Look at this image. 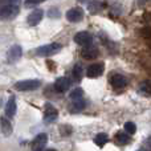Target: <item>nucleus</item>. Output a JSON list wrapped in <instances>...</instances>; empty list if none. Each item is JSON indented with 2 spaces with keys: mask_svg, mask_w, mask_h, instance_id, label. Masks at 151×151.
<instances>
[{
  "mask_svg": "<svg viewBox=\"0 0 151 151\" xmlns=\"http://www.w3.org/2000/svg\"><path fill=\"white\" fill-rule=\"evenodd\" d=\"M21 0H0V20H12L20 12Z\"/></svg>",
  "mask_w": 151,
  "mask_h": 151,
  "instance_id": "1",
  "label": "nucleus"
},
{
  "mask_svg": "<svg viewBox=\"0 0 151 151\" xmlns=\"http://www.w3.org/2000/svg\"><path fill=\"white\" fill-rule=\"evenodd\" d=\"M63 45L58 42H52V44H47V45H41L36 49V55L42 56V57H50V56L57 55L58 52H61Z\"/></svg>",
  "mask_w": 151,
  "mask_h": 151,
  "instance_id": "2",
  "label": "nucleus"
},
{
  "mask_svg": "<svg viewBox=\"0 0 151 151\" xmlns=\"http://www.w3.org/2000/svg\"><path fill=\"white\" fill-rule=\"evenodd\" d=\"M41 86V81L36 80V78H32V80H23L20 82H17L15 85V88L19 91H33L36 89H39Z\"/></svg>",
  "mask_w": 151,
  "mask_h": 151,
  "instance_id": "3",
  "label": "nucleus"
},
{
  "mask_svg": "<svg viewBox=\"0 0 151 151\" xmlns=\"http://www.w3.org/2000/svg\"><path fill=\"white\" fill-rule=\"evenodd\" d=\"M58 117V111L53 105L47 104L44 107V122L45 123H53Z\"/></svg>",
  "mask_w": 151,
  "mask_h": 151,
  "instance_id": "4",
  "label": "nucleus"
},
{
  "mask_svg": "<svg viewBox=\"0 0 151 151\" xmlns=\"http://www.w3.org/2000/svg\"><path fill=\"white\" fill-rule=\"evenodd\" d=\"M74 42L81 47H86V45L93 44V36H91L89 32H78V33L74 35Z\"/></svg>",
  "mask_w": 151,
  "mask_h": 151,
  "instance_id": "5",
  "label": "nucleus"
},
{
  "mask_svg": "<svg viewBox=\"0 0 151 151\" xmlns=\"http://www.w3.org/2000/svg\"><path fill=\"white\" fill-rule=\"evenodd\" d=\"M110 85H111L113 89H115V90L123 89V88H126V85H127V78H126L125 76L119 74V73L111 74V77H110Z\"/></svg>",
  "mask_w": 151,
  "mask_h": 151,
  "instance_id": "6",
  "label": "nucleus"
},
{
  "mask_svg": "<svg viewBox=\"0 0 151 151\" xmlns=\"http://www.w3.org/2000/svg\"><path fill=\"white\" fill-rule=\"evenodd\" d=\"M66 20L70 23H80L83 20V11L81 8H70L66 12Z\"/></svg>",
  "mask_w": 151,
  "mask_h": 151,
  "instance_id": "7",
  "label": "nucleus"
},
{
  "mask_svg": "<svg viewBox=\"0 0 151 151\" xmlns=\"http://www.w3.org/2000/svg\"><path fill=\"white\" fill-rule=\"evenodd\" d=\"M48 143L47 134H39L32 142V151H44Z\"/></svg>",
  "mask_w": 151,
  "mask_h": 151,
  "instance_id": "8",
  "label": "nucleus"
},
{
  "mask_svg": "<svg viewBox=\"0 0 151 151\" xmlns=\"http://www.w3.org/2000/svg\"><path fill=\"white\" fill-rule=\"evenodd\" d=\"M42 17H44V11L37 8V9H33L28 15V17H27V23L29 24V27H36L37 24L42 20Z\"/></svg>",
  "mask_w": 151,
  "mask_h": 151,
  "instance_id": "9",
  "label": "nucleus"
},
{
  "mask_svg": "<svg viewBox=\"0 0 151 151\" xmlns=\"http://www.w3.org/2000/svg\"><path fill=\"white\" fill-rule=\"evenodd\" d=\"M23 55V49H21L20 45H13V47L9 48V50L7 52V61L11 64L19 61V58Z\"/></svg>",
  "mask_w": 151,
  "mask_h": 151,
  "instance_id": "10",
  "label": "nucleus"
},
{
  "mask_svg": "<svg viewBox=\"0 0 151 151\" xmlns=\"http://www.w3.org/2000/svg\"><path fill=\"white\" fill-rule=\"evenodd\" d=\"M104 69H105V65L102 63H96L93 65H90L88 69H86V76L89 78H97L99 77L102 73H104Z\"/></svg>",
  "mask_w": 151,
  "mask_h": 151,
  "instance_id": "11",
  "label": "nucleus"
},
{
  "mask_svg": "<svg viewBox=\"0 0 151 151\" xmlns=\"http://www.w3.org/2000/svg\"><path fill=\"white\" fill-rule=\"evenodd\" d=\"M98 48L96 45L90 44V45H86V47H82V50H81V56H82L85 60H93L98 56Z\"/></svg>",
  "mask_w": 151,
  "mask_h": 151,
  "instance_id": "12",
  "label": "nucleus"
},
{
  "mask_svg": "<svg viewBox=\"0 0 151 151\" xmlns=\"http://www.w3.org/2000/svg\"><path fill=\"white\" fill-rule=\"evenodd\" d=\"M69 86H70V81H69L66 77L57 78L55 82V89H56V91H58V93H65V91L69 89Z\"/></svg>",
  "mask_w": 151,
  "mask_h": 151,
  "instance_id": "13",
  "label": "nucleus"
},
{
  "mask_svg": "<svg viewBox=\"0 0 151 151\" xmlns=\"http://www.w3.org/2000/svg\"><path fill=\"white\" fill-rule=\"evenodd\" d=\"M86 106H88V102H86L82 97V98L73 99L69 110H70V113H80V111H82L83 109H86Z\"/></svg>",
  "mask_w": 151,
  "mask_h": 151,
  "instance_id": "14",
  "label": "nucleus"
},
{
  "mask_svg": "<svg viewBox=\"0 0 151 151\" xmlns=\"http://www.w3.org/2000/svg\"><path fill=\"white\" fill-rule=\"evenodd\" d=\"M0 127H1V131H3V134H4L5 137H9L11 134H12V131H13V127H12V125H11L9 118L8 117L0 118Z\"/></svg>",
  "mask_w": 151,
  "mask_h": 151,
  "instance_id": "15",
  "label": "nucleus"
},
{
  "mask_svg": "<svg viewBox=\"0 0 151 151\" xmlns=\"http://www.w3.org/2000/svg\"><path fill=\"white\" fill-rule=\"evenodd\" d=\"M16 114V99L15 97H11L5 104V117L12 118Z\"/></svg>",
  "mask_w": 151,
  "mask_h": 151,
  "instance_id": "16",
  "label": "nucleus"
},
{
  "mask_svg": "<svg viewBox=\"0 0 151 151\" xmlns=\"http://www.w3.org/2000/svg\"><path fill=\"white\" fill-rule=\"evenodd\" d=\"M130 141H131V137H130V134H129V133L118 131V133L115 134V142H117L118 145H121V146L130 143Z\"/></svg>",
  "mask_w": 151,
  "mask_h": 151,
  "instance_id": "17",
  "label": "nucleus"
},
{
  "mask_svg": "<svg viewBox=\"0 0 151 151\" xmlns=\"http://www.w3.org/2000/svg\"><path fill=\"white\" fill-rule=\"evenodd\" d=\"M82 68H81L80 64H76L74 68L72 69V80L74 81V82H80L81 80H82Z\"/></svg>",
  "mask_w": 151,
  "mask_h": 151,
  "instance_id": "18",
  "label": "nucleus"
},
{
  "mask_svg": "<svg viewBox=\"0 0 151 151\" xmlns=\"http://www.w3.org/2000/svg\"><path fill=\"white\" fill-rule=\"evenodd\" d=\"M107 142H109V137H107L106 133H99V134H97L96 138H94V143L98 147H104Z\"/></svg>",
  "mask_w": 151,
  "mask_h": 151,
  "instance_id": "19",
  "label": "nucleus"
},
{
  "mask_svg": "<svg viewBox=\"0 0 151 151\" xmlns=\"http://www.w3.org/2000/svg\"><path fill=\"white\" fill-rule=\"evenodd\" d=\"M83 97V89L82 88H76L70 91L69 94V98L73 101V99H78V98H82Z\"/></svg>",
  "mask_w": 151,
  "mask_h": 151,
  "instance_id": "20",
  "label": "nucleus"
},
{
  "mask_svg": "<svg viewBox=\"0 0 151 151\" xmlns=\"http://www.w3.org/2000/svg\"><path fill=\"white\" fill-rule=\"evenodd\" d=\"M102 8H105V4H102V3H98V1H93L89 4V11L93 13L98 12L99 9H102Z\"/></svg>",
  "mask_w": 151,
  "mask_h": 151,
  "instance_id": "21",
  "label": "nucleus"
},
{
  "mask_svg": "<svg viewBox=\"0 0 151 151\" xmlns=\"http://www.w3.org/2000/svg\"><path fill=\"white\" fill-rule=\"evenodd\" d=\"M139 91L142 94H151V81H146V82L142 83L141 88H139Z\"/></svg>",
  "mask_w": 151,
  "mask_h": 151,
  "instance_id": "22",
  "label": "nucleus"
},
{
  "mask_svg": "<svg viewBox=\"0 0 151 151\" xmlns=\"http://www.w3.org/2000/svg\"><path fill=\"white\" fill-rule=\"evenodd\" d=\"M125 131H126V133H129L130 135L135 134V131H137L135 123H134V122H126L125 123Z\"/></svg>",
  "mask_w": 151,
  "mask_h": 151,
  "instance_id": "23",
  "label": "nucleus"
},
{
  "mask_svg": "<svg viewBox=\"0 0 151 151\" xmlns=\"http://www.w3.org/2000/svg\"><path fill=\"white\" fill-rule=\"evenodd\" d=\"M73 133V129L70 127V126H66V125H63L60 127V134L61 135H70V134Z\"/></svg>",
  "mask_w": 151,
  "mask_h": 151,
  "instance_id": "24",
  "label": "nucleus"
},
{
  "mask_svg": "<svg viewBox=\"0 0 151 151\" xmlns=\"http://www.w3.org/2000/svg\"><path fill=\"white\" fill-rule=\"evenodd\" d=\"M143 151H151V137L145 141V145H143Z\"/></svg>",
  "mask_w": 151,
  "mask_h": 151,
  "instance_id": "25",
  "label": "nucleus"
},
{
  "mask_svg": "<svg viewBox=\"0 0 151 151\" xmlns=\"http://www.w3.org/2000/svg\"><path fill=\"white\" fill-rule=\"evenodd\" d=\"M47 1V0H25V4L27 5H37L40 4V3H44Z\"/></svg>",
  "mask_w": 151,
  "mask_h": 151,
  "instance_id": "26",
  "label": "nucleus"
},
{
  "mask_svg": "<svg viewBox=\"0 0 151 151\" xmlns=\"http://www.w3.org/2000/svg\"><path fill=\"white\" fill-rule=\"evenodd\" d=\"M151 0H137V3H138L139 7H143V5H146L147 3H150Z\"/></svg>",
  "mask_w": 151,
  "mask_h": 151,
  "instance_id": "27",
  "label": "nucleus"
},
{
  "mask_svg": "<svg viewBox=\"0 0 151 151\" xmlns=\"http://www.w3.org/2000/svg\"><path fill=\"white\" fill-rule=\"evenodd\" d=\"M52 16V17H58V12L57 11H55V9H50L49 11V17Z\"/></svg>",
  "mask_w": 151,
  "mask_h": 151,
  "instance_id": "28",
  "label": "nucleus"
},
{
  "mask_svg": "<svg viewBox=\"0 0 151 151\" xmlns=\"http://www.w3.org/2000/svg\"><path fill=\"white\" fill-rule=\"evenodd\" d=\"M44 151H57L56 149H47V150H44Z\"/></svg>",
  "mask_w": 151,
  "mask_h": 151,
  "instance_id": "29",
  "label": "nucleus"
},
{
  "mask_svg": "<svg viewBox=\"0 0 151 151\" xmlns=\"http://www.w3.org/2000/svg\"><path fill=\"white\" fill-rule=\"evenodd\" d=\"M78 1H80V3H85L86 0H78Z\"/></svg>",
  "mask_w": 151,
  "mask_h": 151,
  "instance_id": "30",
  "label": "nucleus"
},
{
  "mask_svg": "<svg viewBox=\"0 0 151 151\" xmlns=\"http://www.w3.org/2000/svg\"><path fill=\"white\" fill-rule=\"evenodd\" d=\"M138 151H142V150H138Z\"/></svg>",
  "mask_w": 151,
  "mask_h": 151,
  "instance_id": "31",
  "label": "nucleus"
}]
</instances>
